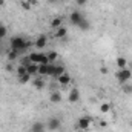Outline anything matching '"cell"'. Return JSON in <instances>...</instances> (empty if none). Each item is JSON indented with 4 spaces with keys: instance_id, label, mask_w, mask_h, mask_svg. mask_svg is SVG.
Returning a JSON list of instances; mask_svg holds the SVG:
<instances>
[{
    "instance_id": "cell-21",
    "label": "cell",
    "mask_w": 132,
    "mask_h": 132,
    "mask_svg": "<svg viewBox=\"0 0 132 132\" xmlns=\"http://www.w3.org/2000/svg\"><path fill=\"white\" fill-rule=\"evenodd\" d=\"M19 78V81L22 83V85H26V83H29L31 80H32V75H29L28 72L26 74H23V75H20V77H17Z\"/></svg>"
},
{
    "instance_id": "cell-2",
    "label": "cell",
    "mask_w": 132,
    "mask_h": 132,
    "mask_svg": "<svg viewBox=\"0 0 132 132\" xmlns=\"http://www.w3.org/2000/svg\"><path fill=\"white\" fill-rule=\"evenodd\" d=\"M115 78L120 85H125V83H129L132 78V71L129 68H125V69H117L115 72Z\"/></svg>"
},
{
    "instance_id": "cell-18",
    "label": "cell",
    "mask_w": 132,
    "mask_h": 132,
    "mask_svg": "<svg viewBox=\"0 0 132 132\" xmlns=\"http://www.w3.org/2000/svg\"><path fill=\"white\" fill-rule=\"evenodd\" d=\"M46 57H48L49 63H55L57 59H59V52L57 51H49V52H46Z\"/></svg>"
},
{
    "instance_id": "cell-9",
    "label": "cell",
    "mask_w": 132,
    "mask_h": 132,
    "mask_svg": "<svg viewBox=\"0 0 132 132\" xmlns=\"http://www.w3.org/2000/svg\"><path fill=\"white\" fill-rule=\"evenodd\" d=\"M29 131L31 132H46V123H42V121H35L31 125V128H29Z\"/></svg>"
},
{
    "instance_id": "cell-25",
    "label": "cell",
    "mask_w": 132,
    "mask_h": 132,
    "mask_svg": "<svg viewBox=\"0 0 132 132\" xmlns=\"http://www.w3.org/2000/svg\"><path fill=\"white\" fill-rule=\"evenodd\" d=\"M6 34H8V28L3 23H0V40H3L6 37Z\"/></svg>"
},
{
    "instance_id": "cell-1",
    "label": "cell",
    "mask_w": 132,
    "mask_h": 132,
    "mask_svg": "<svg viewBox=\"0 0 132 132\" xmlns=\"http://www.w3.org/2000/svg\"><path fill=\"white\" fill-rule=\"evenodd\" d=\"M31 45H34V43H31L29 40H26V38L22 37V35H12V37L9 38V46H11V49H15V51H19L20 54L25 52Z\"/></svg>"
},
{
    "instance_id": "cell-20",
    "label": "cell",
    "mask_w": 132,
    "mask_h": 132,
    "mask_svg": "<svg viewBox=\"0 0 132 132\" xmlns=\"http://www.w3.org/2000/svg\"><path fill=\"white\" fill-rule=\"evenodd\" d=\"M48 68H49V63L48 65H38V74L40 77H48Z\"/></svg>"
},
{
    "instance_id": "cell-10",
    "label": "cell",
    "mask_w": 132,
    "mask_h": 132,
    "mask_svg": "<svg viewBox=\"0 0 132 132\" xmlns=\"http://www.w3.org/2000/svg\"><path fill=\"white\" fill-rule=\"evenodd\" d=\"M54 37H55V38H59V40H62V38H66V37H68V29H66L65 26L62 25L60 28L54 29Z\"/></svg>"
},
{
    "instance_id": "cell-13",
    "label": "cell",
    "mask_w": 132,
    "mask_h": 132,
    "mask_svg": "<svg viewBox=\"0 0 132 132\" xmlns=\"http://www.w3.org/2000/svg\"><path fill=\"white\" fill-rule=\"evenodd\" d=\"M31 83H32L34 88H35V89H38V91H42V89L45 88V80H43L40 75H38L37 78H32V80H31Z\"/></svg>"
},
{
    "instance_id": "cell-12",
    "label": "cell",
    "mask_w": 132,
    "mask_h": 132,
    "mask_svg": "<svg viewBox=\"0 0 132 132\" xmlns=\"http://www.w3.org/2000/svg\"><path fill=\"white\" fill-rule=\"evenodd\" d=\"M57 81H59V83H60L62 86H68V85H69V83L72 81V77H71V75H69L68 72H65L63 75H60V77L57 78Z\"/></svg>"
},
{
    "instance_id": "cell-3",
    "label": "cell",
    "mask_w": 132,
    "mask_h": 132,
    "mask_svg": "<svg viewBox=\"0 0 132 132\" xmlns=\"http://www.w3.org/2000/svg\"><path fill=\"white\" fill-rule=\"evenodd\" d=\"M29 60L31 63H35V65H48V57H46V52L43 51H34V52H29Z\"/></svg>"
},
{
    "instance_id": "cell-11",
    "label": "cell",
    "mask_w": 132,
    "mask_h": 132,
    "mask_svg": "<svg viewBox=\"0 0 132 132\" xmlns=\"http://www.w3.org/2000/svg\"><path fill=\"white\" fill-rule=\"evenodd\" d=\"M115 66H117V69H125V68H128V59L123 57V55L117 57V59H115Z\"/></svg>"
},
{
    "instance_id": "cell-6",
    "label": "cell",
    "mask_w": 132,
    "mask_h": 132,
    "mask_svg": "<svg viewBox=\"0 0 132 132\" xmlns=\"http://www.w3.org/2000/svg\"><path fill=\"white\" fill-rule=\"evenodd\" d=\"M46 45H48V37H46L45 34L38 35V37L34 40V46H35L37 51H43V49L46 48Z\"/></svg>"
},
{
    "instance_id": "cell-32",
    "label": "cell",
    "mask_w": 132,
    "mask_h": 132,
    "mask_svg": "<svg viewBox=\"0 0 132 132\" xmlns=\"http://www.w3.org/2000/svg\"><path fill=\"white\" fill-rule=\"evenodd\" d=\"M6 5V0H0V8H3Z\"/></svg>"
},
{
    "instance_id": "cell-29",
    "label": "cell",
    "mask_w": 132,
    "mask_h": 132,
    "mask_svg": "<svg viewBox=\"0 0 132 132\" xmlns=\"http://www.w3.org/2000/svg\"><path fill=\"white\" fill-rule=\"evenodd\" d=\"M20 5H22V8H23V9H26V11H29V9L32 8V6L29 5V2H28V0H22V2H20Z\"/></svg>"
},
{
    "instance_id": "cell-7",
    "label": "cell",
    "mask_w": 132,
    "mask_h": 132,
    "mask_svg": "<svg viewBox=\"0 0 132 132\" xmlns=\"http://www.w3.org/2000/svg\"><path fill=\"white\" fill-rule=\"evenodd\" d=\"M85 19V15L77 9V11H72L71 14H69V22H71V25H74V26H78V23L81 22Z\"/></svg>"
},
{
    "instance_id": "cell-31",
    "label": "cell",
    "mask_w": 132,
    "mask_h": 132,
    "mask_svg": "<svg viewBox=\"0 0 132 132\" xmlns=\"http://www.w3.org/2000/svg\"><path fill=\"white\" fill-rule=\"evenodd\" d=\"M28 2H29V5H31V6H34V5H37V0H28Z\"/></svg>"
},
{
    "instance_id": "cell-34",
    "label": "cell",
    "mask_w": 132,
    "mask_h": 132,
    "mask_svg": "<svg viewBox=\"0 0 132 132\" xmlns=\"http://www.w3.org/2000/svg\"><path fill=\"white\" fill-rule=\"evenodd\" d=\"M29 132H31V131H29Z\"/></svg>"
},
{
    "instance_id": "cell-17",
    "label": "cell",
    "mask_w": 132,
    "mask_h": 132,
    "mask_svg": "<svg viewBox=\"0 0 132 132\" xmlns=\"http://www.w3.org/2000/svg\"><path fill=\"white\" fill-rule=\"evenodd\" d=\"M26 72L29 74V75H37L38 74V65H35V63H29V65L26 66Z\"/></svg>"
},
{
    "instance_id": "cell-26",
    "label": "cell",
    "mask_w": 132,
    "mask_h": 132,
    "mask_svg": "<svg viewBox=\"0 0 132 132\" xmlns=\"http://www.w3.org/2000/svg\"><path fill=\"white\" fill-rule=\"evenodd\" d=\"M121 89H123L125 94H132V85L131 83H125V85H121Z\"/></svg>"
},
{
    "instance_id": "cell-5",
    "label": "cell",
    "mask_w": 132,
    "mask_h": 132,
    "mask_svg": "<svg viewBox=\"0 0 132 132\" xmlns=\"http://www.w3.org/2000/svg\"><path fill=\"white\" fill-rule=\"evenodd\" d=\"M62 128V120L59 118V117H51L49 120H48V123H46V129L48 131H59Z\"/></svg>"
},
{
    "instance_id": "cell-28",
    "label": "cell",
    "mask_w": 132,
    "mask_h": 132,
    "mask_svg": "<svg viewBox=\"0 0 132 132\" xmlns=\"http://www.w3.org/2000/svg\"><path fill=\"white\" fill-rule=\"evenodd\" d=\"M54 72H55V63H49V68H48V77H52V78H54Z\"/></svg>"
},
{
    "instance_id": "cell-27",
    "label": "cell",
    "mask_w": 132,
    "mask_h": 132,
    "mask_svg": "<svg viewBox=\"0 0 132 132\" xmlns=\"http://www.w3.org/2000/svg\"><path fill=\"white\" fill-rule=\"evenodd\" d=\"M15 74H17V77H20V75H23V74H26V68L25 66H17L15 68Z\"/></svg>"
},
{
    "instance_id": "cell-19",
    "label": "cell",
    "mask_w": 132,
    "mask_h": 132,
    "mask_svg": "<svg viewBox=\"0 0 132 132\" xmlns=\"http://www.w3.org/2000/svg\"><path fill=\"white\" fill-rule=\"evenodd\" d=\"M65 72H66V68H65L63 65H55V72H54V78L57 80V78H59L60 75H63Z\"/></svg>"
},
{
    "instance_id": "cell-15",
    "label": "cell",
    "mask_w": 132,
    "mask_h": 132,
    "mask_svg": "<svg viewBox=\"0 0 132 132\" xmlns=\"http://www.w3.org/2000/svg\"><path fill=\"white\" fill-rule=\"evenodd\" d=\"M49 100H51V103H54V104L62 103V94H60V91H52L51 95H49Z\"/></svg>"
},
{
    "instance_id": "cell-4",
    "label": "cell",
    "mask_w": 132,
    "mask_h": 132,
    "mask_svg": "<svg viewBox=\"0 0 132 132\" xmlns=\"http://www.w3.org/2000/svg\"><path fill=\"white\" fill-rule=\"evenodd\" d=\"M91 126H92V118H91L89 115L80 117V118L77 120V123H75V128H77L78 131H89Z\"/></svg>"
},
{
    "instance_id": "cell-14",
    "label": "cell",
    "mask_w": 132,
    "mask_h": 132,
    "mask_svg": "<svg viewBox=\"0 0 132 132\" xmlns=\"http://www.w3.org/2000/svg\"><path fill=\"white\" fill-rule=\"evenodd\" d=\"M20 55H22V54H20L19 51H15V49H9V51H8V54H6V57H8V60H9L11 63H12V62H15V60H19V59H20Z\"/></svg>"
},
{
    "instance_id": "cell-33",
    "label": "cell",
    "mask_w": 132,
    "mask_h": 132,
    "mask_svg": "<svg viewBox=\"0 0 132 132\" xmlns=\"http://www.w3.org/2000/svg\"><path fill=\"white\" fill-rule=\"evenodd\" d=\"M60 0H48V3H51V5H54V3H59Z\"/></svg>"
},
{
    "instance_id": "cell-30",
    "label": "cell",
    "mask_w": 132,
    "mask_h": 132,
    "mask_svg": "<svg viewBox=\"0 0 132 132\" xmlns=\"http://www.w3.org/2000/svg\"><path fill=\"white\" fill-rule=\"evenodd\" d=\"M75 2L78 6H86V3H88V0H75Z\"/></svg>"
},
{
    "instance_id": "cell-16",
    "label": "cell",
    "mask_w": 132,
    "mask_h": 132,
    "mask_svg": "<svg viewBox=\"0 0 132 132\" xmlns=\"http://www.w3.org/2000/svg\"><path fill=\"white\" fill-rule=\"evenodd\" d=\"M77 28H78L80 31L86 32V31H89V29H91V22H89V20H88V19L85 17V19H83V20H81V22L78 23V26H77Z\"/></svg>"
},
{
    "instance_id": "cell-22",
    "label": "cell",
    "mask_w": 132,
    "mask_h": 132,
    "mask_svg": "<svg viewBox=\"0 0 132 132\" xmlns=\"http://www.w3.org/2000/svg\"><path fill=\"white\" fill-rule=\"evenodd\" d=\"M62 26V17H54L52 20H51V28L52 29H57V28H60Z\"/></svg>"
},
{
    "instance_id": "cell-24",
    "label": "cell",
    "mask_w": 132,
    "mask_h": 132,
    "mask_svg": "<svg viewBox=\"0 0 132 132\" xmlns=\"http://www.w3.org/2000/svg\"><path fill=\"white\" fill-rule=\"evenodd\" d=\"M19 62H20V66H25V68H26V66L31 63V60H29V54H28V55H25V57H20V59H19Z\"/></svg>"
},
{
    "instance_id": "cell-8",
    "label": "cell",
    "mask_w": 132,
    "mask_h": 132,
    "mask_svg": "<svg viewBox=\"0 0 132 132\" xmlns=\"http://www.w3.org/2000/svg\"><path fill=\"white\" fill-rule=\"evenodd\" d=\"M78 100H80V91L77 88H72L68 94V101L69 103H77Z\"/></svg>"
},
{
    "instance_id": "cell-23",
    "label": "cell",
    "mask_w": 132,
    "mask_h": 132,
    "mask_svg": "<svg viewBox=\"0 0 132 132\" xmlns=\"http://www.w3.org/2000/svg\"><path fill=\"white\" fill-rule=\"evenodd\" d=\"M109 111H111V104H109V103H101V104H100V112H101L103 115L108 114Z\"/></svg>"
}]
</instances>
